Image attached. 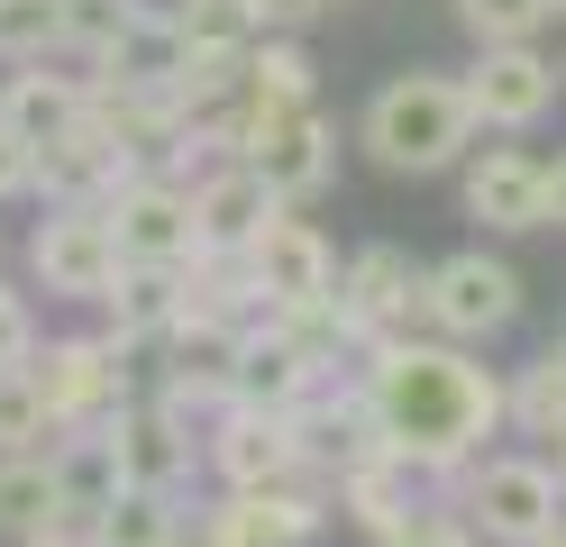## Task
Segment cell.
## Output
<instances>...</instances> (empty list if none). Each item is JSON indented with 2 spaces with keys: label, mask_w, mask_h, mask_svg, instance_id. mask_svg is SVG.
<instances>
[{
  "label": "cell",
  "mask_w": 566,
  "mask_h": 547,
  "mask_svg": "<svg viewBox=\"0 0 566 547\" xmlns=\"http://www.w3.org/2000/svg\"><path fill=\"white\" fill-rule=\"evenodd\" d=\"M357 392H366V411L384 429V448L411 474H430V484H457L484 456V438H503V375L475 365V347L430 338V328L366 347Z\"/></svg>",
  "instance_id": "1"
},
{
  "label": "cell",
  "mask_w": 566,
  "mask_h": 547,
  "mask_svg": "<svg viewBox=\"0 0 566 547\" xmlns=\"http://www.w3.org/2000/svg\"><path fill=\"white\" fill-rule=\"evenodd\" d=\"M238 165H256L265 173V192L274 201H321L329 182H338V128L321 119V109H256L238 92Z\"/></svg>",
  "instance_id": "5"
},
{
  "label": "cell",
  "mask_w": 566,
  "mask_h": 547,
  "mask_svg": "<svg viewBox=\"0 0 566 547\" xmlns=\"http://www.w3.org/2000/svg\"><path fill=\"white\" fill-rule=\"evenodd\" d=\"M147 356H156V383H147V392H165L174 411H192V420L229 411L238 319H210V311H174V328H165V338H156Z\"/></svg>",
  "instance_id": "15"
},
{
  "label": "cell",
  "mask_w": 566,
  "mask_h": 547,
  "mask_svg": "<svg viewBox=\"0 0 566 547\" xmlns=\"http://www.w3.org/2000/svg\"><path fill=\"white\" fill-rule=\"evenodd\" d=\"M201 465L220 474V493H256V484H311V456H302V420L293 411H210L201 429Z\"/></svg>",
  "instance_id": "10"
},
{
  "label": "cell",
  "mask_w": 566,
  "mask_h": 547,
  "mask_svg": "<svg viewBox=\"0 0 566 547\" xmlns=\"http://www.w3.org/2000/svg\"><path fill=\"white\" fill-rule=\"evenodd\" d=\"M101 429H111V448H119V484H137V493H184V484H192V465H201V420L174 411L165 392L119 401Z\"/></svg>",
  "instance_id": "12"
},
{
  "label": "cell",
  "mask_w": 566,
  "mask_h": 547,
  "mask_svg": "<svg viewBox=\"0 0 566 547\" xmlns=\"http://www.w3.org/2000/svg\"><path fill=\"white\" fill-rule=\"evenodd\" d=\"M55 484H64V520L92 529L101 511L128 493V484H119V448H111V429H64V438H55Z\"/></svg>",
  "instance_id": "23"
},
{
  "label": "cell",
  "mask_w": 566,
  "mask_h": 547,
  "mask_svg": "<svg viewBox=\"0 0 566 547\" xmlns=\"http://www.w3.org/2000/svg\"><path fill=\"white\" fill-rule=\"evenodd\" d=\"M92 119V73H55L46 64H10V83H0V128H10L28 156H46L55 137H74Z\"/></svg>",
  "instance_id": "18"
},
{
  "label": "cell",
  "mask_w": 566,
  "mask_h": 547,
  "mask_svg": "<svg viewBox=\"0 0 566 547\" xmlns=\"http://www.w3.org/2000/svg\"><path fill=\"white\" fill-rule=\"evenodd\" d=\"M548 456H557V484H566V429H557V438H548Z\"/></svg>",
  "instance_id": "38"
},
{
  "label": "cell",
  "mask_w": 566,
  "mask_h": 547,
  "mask_svg": "<svg viewBox=\"0 0 566 547\" xmlns=\"http://www.w3.org/2000/svg\"><path fill=\"white\" fill-rule=\"evenodd\" d=\"M274 210H283V201L265 192V173H256V165H238V156H220V165H201V173H192L201 255H247V246H256V229H265Z\"/></svg>",
  "instance_id": "19"
},
{
  "label": "cell",
  "mask_w": 566,
  "mask_h": 547,
  "mask_svg": "<svg viewBox=\"0 0 566 547\" xmlns=\"http://www.w3.org/2000/svg\"><path fill=\"white\" fill-rule=\"evenodd\" d=\"M64 520V484H55V448L0 456V538H38Z\"/></svg>",
  "instance_id": "25"
},
{
  "label": "cell",
  "mask_w": 566,
  "mask_h": 547,
  "mask_svg": "<svg viewBox=\"0 0 566 547\" xmlns=\"http://www.w3.org/2000/svg\"><path fill=\"white\" fill-rule=\"evenodd\" d=\"M448 502L467 511V529H475L484 547H539V538L566 529L557 456H475V465L448 484Z\"/></svg>",
  "instance_id": "3"
},
{
  "label": "cell",
  "mask_w": 566,
  "mask_h": 547,
  "mask_svg": "<svg viewBox=\"0 0 566 547\" xmlns=\"http://www.w3.org/2000/svg\"><path fill=\"white\" fill-rule=\"evenodd\" d=\"M184 46H192V36H184V10H137V28L92 64V92H165V101H174Z\"/></svg>",
  "instance_id": "21"
},
{
  "label": "cell",
  "mask_w": 566,
  "mask_h": 547,
  "mask_svg": "<svg viewBox=\"0 0 566 547\" xmlns=\"http://www.w3.org/2000/svg\"><path fill=\"white\" fill-rule=\"evenodd\" d=\"M137 10H147V0H64V64L92 73V64L137 28Z\"/></svg>",
  "instance_id": "28"
},
{
  "label": "cell",
  "mask_w": 566,
  "mask_h": 547,
  "mask_svg": "<svg viewBox=\"0 0 566 547\" xmlns=\"http://www.w3.org/2000/svg\"><path fill=\"white\" fill-rule=\"evenodd\" d=\"M28 274L46 302H111L119 283V238L101 201H46V219L28 229Z\"/></svg>",
  "instance_id": "6"
},
{
  "label": "cell",
  "mask_w": 566,
  "mask_h": 547,
  "mask_svg": "<svg viewBox=\"0 0 566 547\" xmlns=\"http://www.w3.org/2000/svg\"><path fill=\"white\" fill-rule=\"evenodd\" d=\"M548 19H557V0H457V28L475 46H539Z\"/></svg>",
  "instance_id": "31"
},
{
  "label": "cell",
  "mask_w": 566,
  "mask_h": 547,
  "mask_svg": "<svg viewBox=\"0 0 566 547\" xmlns=\"http://www.w3.org/2000/svg\"><path fill=\"white\" fill-rule=\"evenodd\" d=\"M457 83H467L475 128H493V137H530V128L557 109L566 64H548L539 46H475V64L457 73Z\"/></svg>",
  "instance_id": "16"
},
{
  "label": "cell",
  "mask_w": 566,
  "mask_h": 547,
  "mask_svg": "<svg viewBox=\"0 0 566 547\" xmlns=\"http://www.w3.org/2000/svg\"><path fill=\"white\" fill-rule=\"evenodd\" d=\"M38 356V311L19 302V283L0 274V365H28Z\"/></svg>",
  "instance_id": "33"
},
{
  "label": "cell",
  "mask_w": 566,
  "mask_h": 547,
  "mask_svg": "<svg viewBox=\"0 0 566 547\" xmlns=\"http://www.w3.org/2000/svg\"><path fill=\"white\" fill-rule=\"evenodd\" d=\"M28 192H38V156H28V146L0 128V210H10V201H28Z\"/></svg>",
  "instance_id": "34"
},
{
  "label": "cell",
  "mask_w": 566,
  "mask_h": 547,
  "mask_svg": "<svg viewBox=\"0 0 566 547\" xmlns=\"http://www.w3.org/2000/svg\"><path fill=\"white\" fill-rule=\"evenodd\" d=\"M357 146H366L384 173H402V182L457 173V165L475 156L467 83H457V73H430V64H411V73H394V83H375L366 109H357Z\"/></svg>",
  "instance_id": "2"
},
{
  "label": "cell",
  "mask_w": 566,
  "mask_h": 547,
  "mask_svg": "<svg viewBox=\"0 0 566 547\" xmlns=\"http://www.w3.org/2000/svg\"><path fill=\"white\" fill-rule=\"evenodd\" d=\"M548 229H566V156L548 165Z\"/></svg>",
  "instance_id": "37"
},
{
  "label": "cell",
  "mask_w": 566,
  "mask_h": 547,
  "mask_svg": "<svg viewBox=\"0 0 566 547\" xmlns=\"http://www.w3.org/2000/svg\"><path fill=\"white\" fill-rule=\"evenodd\" d=\"M557 10H566V0H557Z\"/></svg>",
  "instance_id": "40"
},
{
  "label": "cell",
  "mask_w": 566,
  "mask_h": 547,
  "mask_svg": "<svg viewBox=\"0 0 566 547\" xmlns=\"http://www.w3.org/2000/svg\"><path fill=\"white\" fill-rule=\"evenodd\" d=\"M503 429H521V438H557L566 429V338H548L530 365L503 375Z\"/></svg>",
  "instance_id": "24"
},
{
  "label": "cell",
  "mask_w": 566,
  "mask_h": 547,
  "mask_svg": "<svg viewBox=\"0 0 566 547\" xmlns=\"http://www.w3.org/2000/svg\"><path fill=\"white\" fill-rule=\"evenodd\" d=\"M101 311H111V338L128 356H147L174 328V311H184V265H119V283H111Z\"/></svg>",
  "instance_id": "22"
},
{
  "label": "cell",
  "mask_w": 566,
  "mask_h": 547,
  "mask_svg": "<svg viewBox=\"0 0 566 547\" xmlns=\"http://www.w3.org/2000/svg\"><path fill=\"white\" fill-rule=\"evenodd\" d=\"M64 64V0H0V64Z\"/></svg>",
  "instance_id": "30"
},
{
  "label": "cell",
  "mask_w": 566,
  "mask_h": 547,
  "mask_svg": "<svg viewBox=\"0 0 566 547\" xmlns=\"http://www.w3.org/2000/svg\"><path fill=\"white\" fill-rule=\"evenodd\" d=\"M375 547H484V538L467 529V511H457V502L439 493V502H420L411 520H394V529H384Z\"/></svg>",
  "instance_id": "32"
},
{
  "label": "cell",
  "mask_w": 566,
  "mask_h": 547,
  "mask_svg": "<svg viewBox=\"0 0 566 547\" xmlns=\"http://www.w3.org/2000/svg\"><path fill=\"white\" fill-rule=\"evenodd\" d=\"M311 92H321V73H311L302 36L293 28H256V46H247V101L256 109H302Z\"/></svg>",
  "instance_id": "26"
},
{
  "label": "cell",
  "mask_w": 566,
  "mask_h": 547,
  "mask_svg": "<svg viewBox=\"0 0 566 547\" xmlns=\"http://www.w3.org/2000/svg\"><path fill=\"white\" fill-rule=\"evenodd\" d=\"M28 375H38L46 411H55V438L64 429H101L119 411V401H137V356L101 328V338H46L38 356H28Z\"/></svg>",
  "instance_id": "7"
},
{
  "label": "cell",
  "mask_w": 566,
  "mask_h": 547,
  "mask_svg": "<svg viewBox=\"0 0 566 547\" xmlns=\"http://www.w3.org/2000/svg\"><path fill=\"white\" fill-rule=\"evenodd\" d=\"M92 538L101 547H184L192 538V511H184V493H119L111 511L92 520Z\"/></svg>",
  "instance_id": "27"
},
{
  "label": "cell",
  "mask_w": 566,
  "mask_h": 547,
  "mask_svg": "<svg viewBox=\"0 0 566 547\" xmlns=\"http://www.w3.org/2000/svg\"><path fill=\"white\" fill-rule=\"evenodd\" d=\"M247 10H256V28H311V19H329V10H347V0H247Z\"/></svg>",
  "instance_id": "35"
},
{
  "label": "cell",
  "mask_w": 566,
  "mask_h": 547,
  "mask_svg": "<svg viewBox=\"0 0 566 547\" xmlns=\"http://www.w3.org/2000/svg\"><path fill=\"white\" fill-rule=\"evenodd\" d=\"M329 484H256V493H220L192 520L184 547H311L329 529Z\"/></svg>",
  "instance_id": "11"
},
{
  "label": "cell",
  "mask_w": 566,
  "mask_h": 547,
  "mask_svg": "<svg viewBox=\"0 0 566 547\" xmlns=\"http://www.w3.org/2000/svg\"><path fill=\"white\" fill-rule=\"evenodd\" d=\"M338 375V365L302 338V328H283L274 311L238 328V365H229V401H247V411H302L311 392H321Z\"/></svg>",
  "instance_id": "14"
},
{
  "label": "cell",
  "mask_w": 566,
  "mask_h": 547,
  "mask_svg": "<svg viewBox=\"0 0 566 547\" xmlns=\"http://www.w3.org/2000/svg\"><path fill=\"white\" fill-rule=\"evenodd\" d=\"M467 219H484L493 238L548 229V156H530V146H475L467 156Z\"/></svg>",
  "instance_id": "17"
},
{
  "label": "cell",
  "mask_w": 566,
  "mask_h": 547,
  "mask_svg": "<svg viewBox=\"0 0 566 547\" xmlns=\"http://www.w3.org/2000/svg\"><path fill=\"white\" fill-rule=\"evenodd\" d=\"M521 302H530V283H521L512 255H493V246H457V255H439V265L420 274V328H430V338H457V347L503 338L521 319Z\"/></svg>",
  "instance_id": "4"
},
{
  "label": "cell",
  "mask_w": 566,
  "mask_h": 547,
  "mask_svg": "<svg viewBox=\"0 0 566 547\" xmlns=\"http://www.w3.org/2000/svg\"><path fill=\"white\" fill-rule=\"evenodd\" d=\"M111 238H119V265H192L201 255V219H192V182L174 165H137L111 201Z\"/></svg>",
  "instance_id": "8"
},
{
  "label": "cell",
  "mask_w": 566,
  "mask_h": 547,
  "mask_svg": "<svg viewBox=\"0 0 566 547\" xmlns=\"http://www.w3.org/2000/svg\"><path fill=\"white\" fill-rule=\"evenodd\" d=\"M28 448H55V411L28 365H0V456H28Z\"/></svg>",
  "instance_id": "29"
},
{
  "label": "cell",
  "mask_w": 566,
  "mask_h": 547,
  "mask_svg": "<svg viewBox=\"0 0 566 547\" xmlns=\"http://www.w3.org/2000/svg\"><path fill=\"white\" fill-rule=\"evenodd\" d=\"M539 547H566V529H557V538H539Z\"/></svg>",
  "instance_id": "39"
},
{
  "label": "cell",
  "mask_w": 566,
  "mask_h": 547,
  "mask_svg": "<svg viewBox=\"0 0 566 547\" xmlns=\"http://www.w3.org/2000/svg\"><path fill=\"white\" fill-rule=\"evenodd\" d=\"M420 255L411 246H394V238H375V246H357L338 265V328H347V347H384V338H411L420 328Z\"/></svg>",
  "instance_id": "9"
},
{
  "label": "cell",
  "mask_w": 566,
  "mask_h": 547,
  "mask_svg": "<svg viewBox=\"0 0 566 547\" xmlns=\"http://www.w3.org/2000/svg\"><path fill=\"white\" fill-rule=\"evenodd\" d=\"M247 274H256L265 311H321V302H338V246L321 238V219H302L293 201H283L265 229H256Z\"/></svg>",
  "instance_id": "13"
},
{
  "label": "cell",
  "mask_w": 566,
  "mask_h": 547,
  "mask_svg": "<svg viewBox=\"0 0 566 547\" xmlns=\"http://www.w3.org/2000/svg\"><path fill=\"white\" fill-rule=\"evenodd\" d=\"M19 547H101L92 529H74V520H55V529H38V538H19Z\"/></svg>",
  "instance_id": "36"
},
{
  "label": "cell",
  "mask_w": 566,
  "mask_h": 547,
  "mask_svg": "<svg viewBox=\"0 0 566 547\" xmlns=\"http://www.w3.org/2000/svg\"><path fill=\"white\" fill-rule=\"evenodd\" d=\"M128 173H137L128 137H119V128L92 109V119H83L74 137H55L46 156H38V201H111Z\"/></svg>",
  "instance_id": "20"
}]
</instances>
